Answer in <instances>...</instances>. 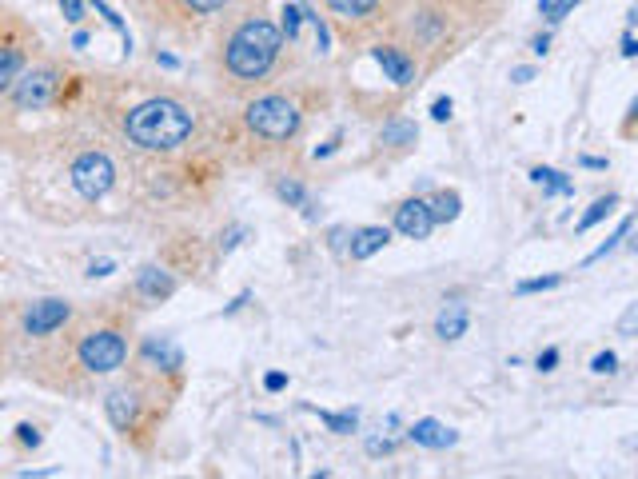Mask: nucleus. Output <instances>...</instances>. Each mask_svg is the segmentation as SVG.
Returning <instances> with one entry per match:
<instances>
[{
    "label": "nucleus",
    "instance_id": "obj_1",
    "mask_svg": "<svg viewBox=\"0 0 638 479\" xmlns=\"http://www.w3.org/2000/svg\"><path fill=\"white\" fill-rule=\"evenodd\" d=\"M192 128H196L192 112H188L184 104H176V100H164V96L136 104V108L128 112V120H124L128 140H132L136 148H148V152L180 148V144L192 136Z\"/></svg>",
    "mask_w": 638,
    "mask_h": 479
},
{
    "label": "nucleus",
    "instance_id": "obj_2",
    "mask_svg": "<svg viewBox=\"0 0 638 479\" xmlns=\"http://www.w3.org/2000/svg\"><path fill=\"white\" fill-rule=\"evenodd\" d=\"M280 40H284V28H276L272 20L264 16H252L244 20L232 40H228V52H224V64L236 80H260L268 76V68L276 64L280 56Z\"/></svg>",
    "mask_w": 638,
    "mask_h": 479
},
{
    "label": "nucleus",
    "instance_id": "obj_3",
    "mask_svg": "<svg viewBox=\"0 0 638 479\" xmlns=\"http://www.w3.org/2000/svg\"><path fill=\"white\" fill-rule=\"evenodd\" d=\"M124 360H128V336H124V328L100 324V328H88L76 340V364L88 376H112V372L124 368Z\"/></svg>",
    "mask_w": 638,
    "mask_h": 479
},
{
    "label": "nucleus",
    "instance_id": "obj_4",
    "mask_svg": "<svg viewBox=\"0 0 638 479\" xmlns=\"http://www.w3.org/2000/svg\"><path fill=\"white\" fill-rule=\"evenodd\" d=\"M248 128L264 140H292L300 132V108L288 96H260L248 104Z\"/></svg>",
    "mask_w": 638,
    "mask_h": 479
},
{
    "label": "nucleus",
    "instance_id": "obj_5",
    "mask_svg": "<svg viewBox=\"0 0 638 479\" xmlns=\"http://www.w3.org/2000/svg\"><path fill=\"white\" fill-rule=\"evenodd\" d=\"M68 180H72V188H76L84 200H100V196L112 192L116 168H112V160H108L104 152H80V156L68 164Z\"/></svg>",
    "mask_w": 638,
    "mask_h": 479
},
{
    "label": "nucleus",
    "instance_id": "obj_6",
    "mask_svg": "<svg viewBox=\"0 0 638 479\" xmlns=\"http://www.w3.org/2000/svg\"><path fill=\"white\" fill-rule=\"evenodd\" d=\"M72 320V304L68 300H56V296H48V300H32L28 304V312H24V336H52L56 328H64Z\"/></svg>",
    "mask_w": 638,
    "mask_h": 479
},
{
    "label": "nucleus",
    "instance_id": "obj_7",
    "mask_svg": "<svg viewBox=\"0 0 638 479\" xmlns=\"http://www.w3.org/2000/svg\"><path fill=\"white\" fill-rule=\"evenodd\" d=\"M52 92H56V72L52 68H28L12 88H8V96H12V104L16 108H44L48 100H52Z\"/></svg>",
    "mask_w": 638,
    "mask_h": 479
},
{
    "label": "nucleus",
    "instance_id": "obj_8",
    "mask_svg": "<svg viewBox=\"0 0 638 479\" xmlns=\"http://www.w3.org/2000/svg\"><path fill=\"white\" fill-rule=\"evenodd\" d=\"M435 228V212L427 200H403L395 208V232H403L407 240H427Z\"/></svg>",
    "mask_w": 638,
    "mask_h": 479
},
{
    "label": "nucleus",
    "instance_id": "obj_9",
    "mask_svg": "<svg viewBox=\"0 0 638 479\" xmlns=\"http://www.w3.org/2000/svg\"><path fill=\"white\" fill-rule=\"evenodd\" d=\"M375 64L383 68V76L391 80V84H411L415 80V56H407L403 48H395V44H375Z\"/></svg>",
    "mask_w": 638,
    "mask_h": 479
},
{
    "label": "nucleus",
    "instance_id": "obj_10",
    "mask_svg": "<svg viewBox=\"0 0 638 479\" xmlns=\"http://www.w3.org/2000/svg\"><path fill=\"white\" fill-rule=\"evenodd\" d=\"M140 356H144V364L156 368V372H180V368H184V356H180V348H176L168 336H144Z\"/></svg>",
    "mask_w": 638,
    "mask_h": 479
},
{
    "label": "nucleus",
    "instance_id": "obj_11",
    "mask_svg": "<svg viewBox=\"0 0 638 479\" xmlns=\"http://www.w3.org/2000/svg\"><path fill=\"white\" fill-rule=\"evenodd\" d=\"M104 412H108L112 428L128 432V428L136 424V412H140V396H136L132 388H116V392H112V396L104 400Z\"/></svg>",
    "mask_w": 638,
    "mask_h": 479
},
{
    "label": "nucleus",
    "instance_id": "obj_12",
    "mask_svg": "<svg viewBox=\"0 0 638 479\" xmlns=\"http://www.w3.org/2000/svg\"><path fill=\"white\" fill-rule=\"evenodd\" d=\"M136 292H140L144 300H156V304H160V300H168V296L176 292V280H172V272L148 264V268L136 272Z\"/></svg>",
    "mask_w": 638,
    "mask_h": 479
},
{
    "label": "nucleus",
    "instance_id": "obj_13",
    "mask_svg": "<svg viewBox=\"0 0 638 479\" xmlns=\"http://www.w3.org/2000/svg\"><path fill=\"white\" fill-rule=\"evenodd\" d=\"M407 440L419 444V448H451L459 436H455L451 428H443L439 420H415L411 432H407Z\"/></svg>",
    "mask_w": 638,
    "mask_h": 479
},
{
    "label": "nucleus",
    "instance_id": "obj_14",
    "mask_svg": "<svg viewBox=\"0 0 638 479\" xmlns=\"http://www.w3.org/2000/svg\"><path fill=\"white\" fill-rule=\"evenodd\" d=\"M387 240H391V232H387V228H379V224H371V228H355V232H351V260H367V256H375Z\"/></svg>",
    "mask_w": 638,
    "mask_h": 479
},
{
    "label": "nucleus",
    "instance_id": "obj_15",
    "mask_svg": "<svg viewBox=\"0 0 638 479\" xmlns=\"http://www.w3.org/2000/svg\"><path fill=\"white\" fill-rule=\"evenodd\" d=\"M467 324H471L467 304H447V308L439 312V320H435V336H439V340H459V336L467 332Z\"/></svg>",
    "mask_w": 638,
    "mask_h": 479
},
{
    "label": "nucleus",
    "instance_id": "obj_16",
    "mask_svg": "<svg viewBox=\"0 0 638 479\" xmlns=\"http://www.w3.org/2000/svg\"><path fill=\"white\" fill-rule=\"evenodd\" d=\"M531 180H535L543 192H551V196H575V180H567L559 168H547V164H539V168L531 172Z\"/></svg>",
    "mask_w": 638,
    "mask_h": 479
},
{
    "label": "nucleus",
    "instance_id": "obj_17",
    "mask_svg": "<svg viewBox=\"0 0 638 479\" xmlns=\"http://www.w3.org/2000/svg\"><path fill=\"white\" fill-rule=\"evenodd\" d=\"M379 8V0H327V12L331 16H339V20H363V16H371Z\"/></svg>",
    "mask_w": 638,
    "mask_h": 479
},
{
    "label": "nucleus",
    "instance_id": "obj_18",
    "mask_svg": "<svg viewBox=\"0 0 638 479\" xmlns=\"http://www.w3.org/2000/svg\"><path fill=\"white\" fill-rule=\"evenodd\" d=\"M427 204H431V212H435V224H451V220L459 216V204H463V200H459L455 188H447V192H435Z\"/></svg>",
    "mask_w": 638,
    "mask_h": 479
},
{
    "label": "nucleus",
    "instance_id": "obj_19",
    "mask_svg": "<svg viewBox=\"0 0 638 479\" xmlns=\"http://www.w3.org/2000/svg\"><path fill=\"white\" fill-rule=\"evenodd\" d=\"M415 136H419V128H415L411 120H391V124H383V132H379V140H383V144H395V148L415 144Z\"/></svg>",
    "mask_w": 638,
    "mask_h": 479
},
{
    "label": "nucleus",
    "instance_id": "obj_20",
    "mask_svg": "<svg viewBox=\"0 0 638 479\" xmlns=\"http://www.w3.org/2000/svg\"><path fill=\"white\" fill-rule=\"evenodd\" d=\"M615 204H619V196H599V200L587 208V216L579 220V232H591L595 224H603V220L615 212Z\"/></svg>",
    "mask_w": 638,
    "mask_h": 479
},
{
    "label": "nucleus",
    "instance_id": "obj_21",
    "mask_svg": "<svg viewBox=\"0 0 638 479\" xmlns=\"http://www.w3.org/2000/svg\"><path fill=\"white\" fill-rule=\"evenodd\" d=\"M308 412H316L319 420H323L335 436H347V432H355V424H359V420H355V412H319V408H308Z\"/></svg>",
    "mask_w": 638,
    "mask_h": 479
},
{
    "label": "nucleus",
    "instance_id": "obj_22",
    "mask_svg": "<svg viewBox=\"0 0 638 479\" xmlns=\"http://www.w3.org/2000/svg\"><path fill=\"white\" fill-rule=\"evenodd\" d=\"M92 8L104 16V24H108V28H116V32H120V40H124V48H128V44H132V36H128V24L120 20V12H116L108 0H92Z\"/></svg>",
    "mask_w": 638,
    "mask_h": 479
},
{
    "label": "nucleus",
    "instance_id": "obj_23",
    "mask_svg": "<svg viewBox=\"0 0 638 479\" xmlns=\"http://www.w3.org/2000/svg\"><path fill=\"white\" fill-rule=\"evenodd\" d=\"M631 228H635V216H627V220H623V224L615 228V236H611V240H607L603 248H595V252L587 256V264H595V260H603L607 252H615V248H619V240H627V236H631Z\"/></svg>",
    "mask_w": 638,
    "mask_h": 479
},
{
    "label": "nucleus",
    "instance_id": "obj_24",
    "mask_svg": "<svg viewBox=\"0 0 638 479\" xmlns=\"http://www.w3.org/2000/svg\"><path fill=\"white\" fill-rule=\"evenodd\" d=\"M280 196H284L288 204H296V208H304V212L312 216V208H308V196H304V184H300V180H280Z\"/></svg>",
    "mask_w": 638,
    "mask_h": 479
},
{
    "label": "nucleus",
    "instance_id": "obj_25",
    "mask_svg": "<svg viewBox=\"0 0 638 479\" xmlns=\"http://www.w3.org/2000/svg\"><path fill=\"white\" fill-rule=\"evenodd\" d=\"M559 284H563V276L555 272V276H539V280H523V284H519L515 292H519V296H531V292H551V288H559Z\"/></svg>",
    "mask_w": 638,
    "mask_h": 479
},
{
    "label": "nucleus",
    "instance_id": "obj_26",
    "mask_svg": "<svg viewBox=\"0 0 638 479\" xmlns=\"http://www.w3.org/2000/svg\"><path fill=\"white\" fill-rule=\"evenodd\" d=\"M575 4H579V0H539V12H543L551 24H559Z\"/></svg>",
    "mask_w": 638,
    "mask_h": 479
},
{
    "label": "nucleus",
    "instance_id": "obj_27",
    "mask_svg": "<svg viewBox=\"0 0 638 479\" xmlns=\"http://www.w3.org/2000/svg\"><path fill=\"white\" fill-rule=\"evenodd\" d=\"M304 16H308V8H296V4H288V8H284V36H288V40H296V36H300Z\"/></svg>",
    "mask_w": 638,
    "mask_h": 479
},
{
    "label": "nucleus",
    "instance_id": "obj_28",
    "mask_svg": "<svg viewBox=\"0 0 638 479\" xmlns=\"http://www.w3.org/2000/svg\"><path fill=\"white\" fill-rule=\"evenodd\" d=\"M619 336H627V340L638 336V304H631V308L619 316Z\"/></svg>",
    "mask_w": 638,
    "mask_h": 479
},
{
    "label": "nucleus",
    "instance_id": "obj_29",
    "mask_svg": "<svg viewBox=\"0 0 638 479\" xmlns=\"http://www.w3.org/2000/svg\"><path fill=\"white\" fill-rule=\"evenodd\" d=\"M188 12H196V16H212V12H220L228 0H180Z\"/></svg>",
    "mask_w": 638,
    "mask_h": 479
},
{
    "label": "nucleus",
    "instance_id": "obj_30",
    "mask_svg": "<svg viewBox=\"0 0 638 479\" xmlns=\"http://www.w3.org/2000/svg\"><path fill=\"white\" fill-rule=\"evenodd\" d=\"M619 368V356L615 352H599L595 360H591V372H599V376H611Z\"/></svg>",
    "mask_w": 638,
    "mask_h": 479
},
{
    "label": "nucleus",
    "instance_id": "obj_31",
    "mask_svg": "<svg viewBox=\"0 0 638 479\" xmlns=\"http://www.w3.org/2000/svg\"><path fill=\"white\" fill-rule=\"evenodd\" d=\"M60 12H64V20H72V24L84 20V4H80V0H60Z\"/></svg>",
    "mask_w": 638,
    "mask_h": 479
},
{
    "label": "nucleus",
    "instance_id": "obj_32",
    "mask_svg": "<svg viewBox=\"0 0 638 479\" xmlns=\"http://www.w3.org/2000/svg\"><path fill=\"white\" fill-rule=\"evenodd\" d=\"M431 116H435V120H451V96H439V100L431 104Z\"/></svg>",
    "mask_w": 638,
    "mask_h": 479
},
{
    "label": "nucleus",
    "instance_id": "obj_33",
    "mask_svg": "<svg viewBox=\"0 0 638 479\" xmlns=\"http://www.w3.org/2000/svg\"><path fill=\"white\" fill-rule=\"evenodd\" d=\"M244 236H248V228H232V232H224V240H220V248H224V252H232V248H236V244H240Z\"/></svg>",
    "mask_w": 638,
    "mask_h": 479
},
{
    "label": "nucleus",
    "instance_id": "obj_34",
    "mask_svg": "<svg viewBox=\"0 0 638 479\" xmlns=\"http://www.w3.org/2000/svg\"><path fill=\"white\" fill-rule=\"evenodd\" d=\"M555 364H559V348H547V352L539 356V368H543V372H555Z\"/></svg>",
    "mask_w": 638,
    "mask_h": 479
},
{
    "label": "nucleus",
    "instance_id": "obj_35",
    "mask_svg": "<svg viewBox=\"0 0 638 479\" xmlns=\"http://www.w3.org/2000/svg\"><path fill=\"white\" fill-rule=\"evenodd\" d=\"M264 388H268V392H284V388H288V376H284V372H272V376L264 380Z\"/></svg>",
    "mask_w": 638,
    "mask_h": 479
},
{
    "label": "nucleus",
    "instance_id": "obj_36",
    "mask_svg": "<svg viewBox=\"0 0 638 479\" xmlns=\"http://www.w3.org/2000/svg\"><path fill=\"white\" fill-rule=\"evenodd\" d=\"M391 448H395L391 440H367V452H371V456H387Z\"/></svg>",
    "mask_w": 638,
    "mask_h": 479
},
{
    "label": "nucleus",
    "instance_id": "obj_37",
    "mask_svg": "<svg viewBox=\"0 0 638 479\" xmlns=\"http://www.w3.org/2000/svg\"><path fill=\"white\" fill-rule=\"evenodd\" d=\"M108 272H112V260H100V264L88 268V276H108Z\"/></svg>",
    "mask_w": 638,
    "mask_h": 479
},
{
    "label": "nucleus",
    "instance_id": "obj_38",
    "mask_svg": "<svg viewBox=\"0 0 638 479\" xmlns=\"http://www.w3.org/2000/svg\"><path fill=\"white\" fill-rule=\"evenodd\" d=\"M531 48H535V52H539V56H543V52H547V48H551V36H535V40H531Z\"/></svg>",
    "mask_w": 638,
    "mask_h": 479
},
{
    "label": "nucleus",
    "instance_id": "obj_39",
    "mask_svg": "<svg viewBox=\"0 0 638 479\" xmlns=\"http://www.w3.org/2000/svg\"><path fill=\"white\" fill-rule=\"evenodd\" d=\"M20 440H24V444H32V448L40 444V436H36V428H20Z\"/></svg>",
    "mask_w": 638,
    "mask_h": 479
},
{
    "label": "nucleus",
    "instance_id": "obj_40",
    "mask_svg": "<svg viewBox=\"0 0 638 479\" xmlns=\"http://www.w3.org/2000/svg\"><path fill=\"white\" fill-rule=\"evenodd\" d=\"M623 56H638V40H635V36H623Z\"/></svg>",
    "mask_w": 638,
    "mask_h": 479
},
{
    "label": "nucleus",
    "instance_id": "obj_41",
    "mask_svg": "<svg viewBox=\"0 0 638 479\" xmlns=\"http://www.w3.org/2000/svg\"><path fill=\"white\" fill-rule=\"evenodd\" d=\"M511 76H515V80H519V84H527V80H531V76H535V68H515V72H511Z\"/></svg>",
    "mask_w": 638,
    "mask_h": 479
},
{
    "label": "nucleus",
    "instance_id": "obj_42",
    "mask_svg": "<svg viewBox=\"0 0 638 479\" xmlns=\"http://www.w3.org/2000/svg\"><path fill=\"white\" fill-rule=\"evenodd\" d=\"M156 60H160V64H164V68H176V64H180V60H176V56H172V52H160V56H156Z\"/></svg>",
    "mask_w": 638,
    "mask_h": 479
},
{
    "label": "nucleus",
    "instance_id": "obj_43",
    "mask_svg": "<svg viewBox=\"0 0 638 479\" xmlns=\"http://www.w3.org/2000/svg\"><path fill=\"white\" fill-rule=\"evenodd\" d=\"M627 20H631V24H638V4L631 8V12H627Z\"/></svg>",
    "mask_w": 638,
    "mask_h": 479
},
{
    "label": "nucleus",
    "instance_id": "obj_44",
    "mask_svg": "<svg viewBox=\"0 0 638 479\" xmlns=\"http://www.w3.org/2000/svg\"><path fill=\"white\" fill-rule=\"evenodd\" d=\"M631 252H635V256H638V236H635V240H631Z\"/></svg>",
    "mask_w": 638,
    "mask_h": 479
}]
</instances>
